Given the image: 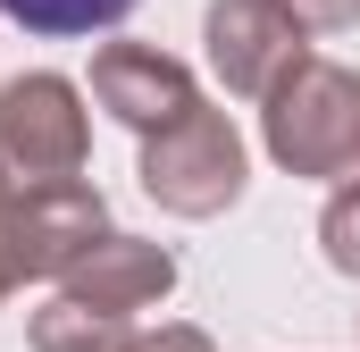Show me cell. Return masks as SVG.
Listing matches in <instances>:
<instances>
[{"label": "cell", "mask_w": 360, "mask_h": 352, "mask_svg": "<svg viewBox=\"0 0 360 352\" xmlns=\"http://www.w3.org/2000/svg\"><path fill=\"white\" fill-rule=\"evenodd\" d=\"M109 235H117V227H109V201L92 193L84 176H76V184L8 193V210H0V277H8V285H34V277L59 285V277L84 268Z\"/></svg>", "instance_id": "4"}, {"label": "cell", "mask_w": 360, "mask_h": 352, "mask_svg": "<svg viewBox=\"0 0 360 352\" xmlns=\"http://www.w3.org/2000/svg\"><path fill=\"white\" fill-rule=\"evenodd\" d=\"M8 193H17V184H8V176H0V210H8ZM8 294H17V285H8V277H0V302H8Z\"/></svg>", "instance_id": "12"}, {"label": "cell", "mask_w": 360, "mask_h": 352, "mask_svg": "<svg viewBox=\"0 0 360 352\" xmlns=\"http://www.w3.org/2000/svg\"><path fill=\"white\" fill-rule=\"evenodd\" d=\"M126 352H218V344H210L201 327H184V319H168V327H143V336H134Z\"/></svg>", "instance_id": "10"}, {"label": "cell", "mask_w": 360, "mask_h": 352, "mask_svg": "<svg viewBox=\"0 0 360 352\" xmlns=\"http://www.w3.org/2000/svg\"><path fill=\"white\" fill-rule=\"evenodd\" d=\"M168 294H176V252L143 244V235H109L84 268L59 277V302H76L109 327H134V336H143V310H160Z\"/></svg>", "instance_id": "7"}, {"label": "cell", "mask_w": 360, "mask_h": 352, "mask_svg": "<svg viewBox=\"0 0 360 352\" xmlns=\"http://www.w3.org/2000/svg\"><path fill=\"white\" fill-rule=\"evenodd\" d=\"M201 42H210V68L235 101H260L310 59V25L285 8V0H210L201 17Z\"/></svg>", "instance_id": "5"}, {"label": "cell", "mask_w": 360, "mask_h": 352, "mask_svg": "<svg viewBox=\"0 0 360 352\" xmlns=\"http://www.w3.org/2000/svg\"><path fill=\"white\" fill-rule=\"evenodd\" d=\"M319 244H327V268L335 277H360V184H344L319 218Z\"/></svg>", "instance_id": "9"}, {"label": "cell", "mask_w": 360, "mask_h": 352, "mask_svg": "<svg viewBox=\"0 0 360 352\" xmlns=\"http://www.w3.org/2000/svg\"><path fill=\"white\" fill-rule=\"evenodd\" d=\"M92 160V118H84V84L34 68L0 84V176L17 193L34 184H76Z\"/></svg>", "instance_id": "2"}, {"label": "cell", "mask_w": 360, "mask_h": 352, "mask_svg": "<svg viewBox=\"0 0 360 352\" xmlns=\"http://www.w3.org/2000/svg\"><path fill=\"white\" fill-rule=\"evenodd\" d=\"M260 143L285 176H319V184H360V68L335 59H302L260 109Z\"/></svg>", "instance_id": "1"}, {"label": "cell", "mask_w": 360, "mask_h": 352, "mask_svg": "<svg viewBox=\"0 0 360 352\" xmlns=\"http://www.w3.org/2000/svg\"><path fill=\"white\" fill-rule=\"evenodd\" d=\"M134 8H143V0H0L8 25L51 34V42H68V34H109V25H126Z\"/></svg>", "instance_id": "8"}, {"label": "cell", "mask_w": 360, "mask_h": 352, "mask_svg": "<svg viewBox=\"0 0 360 352\" xmlns=\"http://www.w3.org/2000/svg\"><path fill=\"white\" fill-rule=\"evenodd\" d=\"M302 25H319V34H344V25H360V0H285Z\"/></svg>", "instance_id": "11"}, {"label": "cell", "mask_w": 360, "mask_h": 352, "mask_svg": "<svg viewBox=\"0 0 360 352\" xmlns=\"http://www.w3.org/2000/svg\"><path fill=\"white\" fill-rule=\"evenodd\" d=\"M143 193L168 210V218H218V210H235L243 201V184H252V160H243V134H235V118L226 109H193L176 118L168 134H151L143 143Z\"/></svg>", "instance_id": "3"}, {"label": "cell", "mask_w": 360, "mask_h": 352, "mask_svg": "<svg viewBox=\"0 0 360 352\" xmlns=\"http://www.w3.org/2000/svg\"><path fill=\"white\" fill-rule=\"evenodd\" d=\"M92 101L151 143V134H168L176 118L201 109V84H193V68H184L176 51H160V42H101L92 51Z\"/></svg>", "instance_id": "6"}]
</instances>
